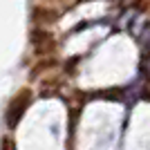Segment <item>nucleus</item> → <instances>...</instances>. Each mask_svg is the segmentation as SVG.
Instances as JSON below:
<instances>
[{
    "label": "nucleus",
    "instance_id": "f257e3e1",
    "mask_svg": "<svg viewBox=\"0 0 150 150\" xmlns=\"http://www.w3.org/2000/svg\"><path fill=\"white\" fill-rule=\"evenodd\" d=\"M27 105H29V92L18 94V96H16L9 105H7L5 119H7V125H9V128H16V125H18V121H20V117L25 114Z\"/></svg>",
    "mask_w": 150,
    "mask_h": 150
},
{
    "label": "nucleus",
    "instance_id": "f03ea898",
    "mask_svg": "<svg viewBox=\"0 0 150 150\" xmlns=\"http://www.w3.org/2000/svg\"><path fill=\"white\" fill-rule=\"evenodd\" d=\"M0 150H16V148H13V141H11V139H2Z\"/></svg>",
    "mask_w": 150,
    "mask_h": 150
}]
</instances>
